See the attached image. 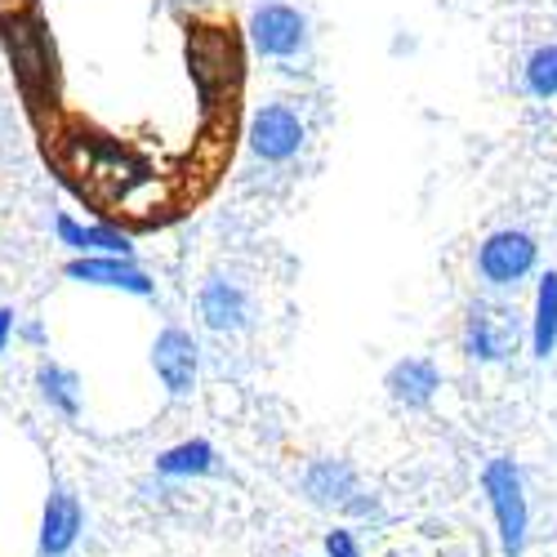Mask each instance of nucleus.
I'll list each match as a JSON object with an SVG mask.
<instances>
[{
  "label": "nucleus",
  "mask_w": 557,
  "mask_h": 557,
  "mask_svg": "<svg viewBox=\"0 0 557 557\" xmlns=\"http://www.w3.org/2000/svg\"><path fill=\"white\" fill-rule=\"evenodd\" d=\"M0 45L14 63L23 99L32 103V112H40L59 89V54L50 40V23L23 0H5L0 5Z\"/></svg>",
  "instance_id": "f257e3e1"
},
{
  "label": "nucleus",
  "mask_w": 557,
  "mask_h": 557,
  "mask_svg": "<svg viewBox=\"0 0 557 557\" xmlns=\"http://www.w3.org/2000/svg\"><path fill=\"white\" fill-rule=\"evenodd\" d=\"M188 63L193 81L201 89L206 112L214 108H237V89H242V45L232 27H193L188 36Z\"/></svg>",
  "instance_id": "f03ea898"
},
{
  "label": "nucleus",
  "mask_w": 557,
  "mask_h": 557,
  "mask_svg": "<svg viewBox=\"0 0 557 557\" xmlns=\"http://www.w3.org/2000/svg\"><path fill=\"white\" fill-rule=\"evenodd\" d=\"M482 491L491 499V513L499 527V553L504 557H522L527 548V527H531V508H527V486L513 459L495 455L482 473Z\"/></svg>",
  "instance_id": "7ed1b4c3"
},
{
  "label": "nucleus",
  "mask_w": 557,
  "mask_h": 557,
  "mask_svg": "<svg viewBox=\"0 0 557 557\" xmlns=\"http://www.w3.org/2000/svg\"><path fill=\"white\" fill-rule=\"evenodd\" d=\"M522 344V317L504 304H473L463 321V352L473 361H508Z\"/></svg>",
  "instance_id": "20e7f679"
},
{
  "label": "nucleus",
  "mask_w": 557,
  "mask_h": 557,
  "mask_svg": "<svg viewBox=\"0 0 557 557\" xmlns=\"http://www.w3.org/2000/svg\"><path fill=\"white\" fill-rule=\"evenodd\" d=\"M540 259V246L527 237V232H513V227H504V232H491V237L482 242L478 250V272H482V282L486 286H518L522 276L535 268Z\"/></svg>",
  "instance_id": "39448f33"
},
{
  "label": "nucleus",
  "mask_w": 557,
  "mask_h": 557,
  "mask_svg": "<svg viewBox=\"0 0 557 557\" xmlns=\"http://www.w3.org/2000/svg\"><path fill=\"white\" fill-rule=\"evenodd\" d=\"M85 531V508L81 499L67 491V486H54L50 499H45V513H40V540H36V553L40 557H67L76 548Z\"/></svg>",
  "instance_id": "423d86ee"
},
{
  "label": "nucleus",
  "mask_w": 557,
  "mask_h": 557,
  "mask_svg": "<svg viewBox=\"0 0 557 557\" xmlns=\"http://www.w3.org/2000/svg\"><path fill=\"white\" fill-rule=\"evenodd\" d=\"M250 148L263 161H290L304 148V121H299V112L286 108V103H268L250 121Z\"/></svg>",
  "instance_id": "0eeeda50"
},
{
  "label": "nucleus",
  "mask_w": 557,
  "mask_h": 557,
  "mask_svg": "<svg viewBox=\"0 0 557 557\" xmlns=\"http://www.w3.org/2000/svg\"><path fill=\"white\" fill-rule=\"evenodd\" d=\"M152 366H157L161 384H165L174 397H183V393H193V384H197L201 348H197V339H193L188 331L170 326V331H161L157 344H152Z\"/></svg>",
  "instance_id": "6e6552de"
},
{
  "label": "nucleus",
  "mask_w": 557,
  "mask_h": 557,
  "mask_svg": "<svg viewBox=\"0 0 557 557\" xmlns=\"http://www.w3.org/2000/svg\"><path fill=\"white\" fill-rule=\"evenodd\" d=\"M250 40L259 45V54L268 59H290L304 50L308 40V23L299 10L290 5H263L255 18H250Z\"/></svg>",
  "instance_id": "1a4fd4ad"
},
{
  "label": "nucleus",
  "mask_w": 557,
  "mask_h": 557,
  "mask_svg": "<svg viewBox=\"0 0 557 557\" xmlns=\"http://www.w3.org/2000/svg\"><path fill=\"white\" fill-rule=\"evenodd\" d=\"M197 308L206 317L210 331H242L250 321V299L237 282H227V276H210L197 295Z\"/></svg>",
  "instance_id": "9d476101"
},
{
  "label": "nucleus",
  "mask_w": 557,
  "mask_h": 557,
  "mask_svg": "<svg viewBox=\"0 0 557 557\" xmlns=\"http://www.w3.org/2000/svg\"><path fill=\"white\" fill-rule=\"evenodd\" d=\"M304 491L317 504H331V508H366V499H357L361 495L357 473L344 459H317L308 469V478H304Z\"/></svg>",
  "instance_id": "9b49d317"
},
{
  "label": "nucleus",
  "mask_w": 557,
  "mask_h": 557,
  "mask_svg": "<svg viewBox=\"0 0 557 557\" xmlns=\"http://www.w3.org/2000/svg\"><path fill=\"white\" fill-rule=\"evenodd\" d=\"M72 282H89V286H112V290H129V295H152V282L144 268H134L129 259H72L63 268Z\"/></svg>",
  "instance_id": "f8f14e48"
},
{
  "label": "nucleus",
  "mask_w": 557,
  "mask_h": 557,
  "mask_svg": "<svg viewBox=\"0 0 557 557\" xmlns=\"http://www.w3.org/2000/svg\"><path fill=\"white\" fill-rule=\"evenodd\" d=\"M442 388V370L429 357H406L388 370V397L401 406H429Z\"/></svg>",
  "instance_id": "ddd939ff"
},
{
  "label": "nucleus",
  "mask_w": 557,
  "mask_h": 557,
  "mask_svg": "<svg viewBox=\"0 0 557 557\" xmlns=\"http://www.w3.org/2000/svg\"><path fill=\"white\" fill-rule=\"evenodd\" d=\"M553 348H557V272H544L535 290V317H531V352L544 361Z\"/></svg>",
  "instance_id": "4468645a"
},
{
  "label": "nucleus",
  "mask_w": 557,
  "mask_h": 557,
  "mask_svg": "<svg viewBox=\"0 0 557 557\" xmlns=\"http://www.w3.org/2000/svg\"><path fill=\"white\" fill-rule=\"evenodd\" d=\"M36 384H40V397L50 401L63 420H76L81 414V380L72 375L67 366H54V361H45L36 370Z\"/></svg>",
  "instance_id": "2eb2a0df"
},
{
  "label": "nucleus",
  "mask_w": 557,
  "mask_h": 557,
  "mask_svg": "<svg viewBox=\"0 0 557 557\" xmlns=\"http://www.w3.org/2000/svg\"><path fill=\"white\" fill-rule=\"evenodd\" d=\"M214 469V446L210 442H178L157 455V473L161 478H201Z\"/></svg>",
  "instance_id": "dca6fc26"
},
{
  "label": "nucleus",
  "mask_w": 557,
  "mask_h": 557,
  "mask_svg": "<svg viewBox=\"0 0 557 557\" xmlns=\"http://www.w3.org/2000/svg\"><path fill=\"white\" fill-rule=\"evenodd\" d=\"M59 237L63 246H76V250H103V259H125L129 255V242L112 227H81L72 214L59 219Z\"/></svg>",
  "instance_id": "f3484780"
},
{
  "label": "nucleus",
  "mask_w": 557,
  "mask_h": 557,
  "mask_svg": "<svg viewBox=\"0 0 557 557\" xmlns=\"http://www.w3.org/2000/svg\"><path fill=\"white\" fill-rule=\"evenodd\" d=\"M527 89L535 99H557V45H540L527 63Z\"/></svg>",
  "instance_id": "a211bd4d"
},
{
  "label": "nucleus",
  "mask_w": 557,
  "mask_h": 557,
  "mask_svg": "<svg viewBox=\"0 0 557 557\" xmlns=\"http://www.w3.org/2000/svg\"><path fill=\"white\" fill-rule=\"evenodd\" d=\"M326 557H361V544L352 531H331L326 535Z\"/></svg>",
  "instance_id": "6ab92c4d"
}]
</instances>
